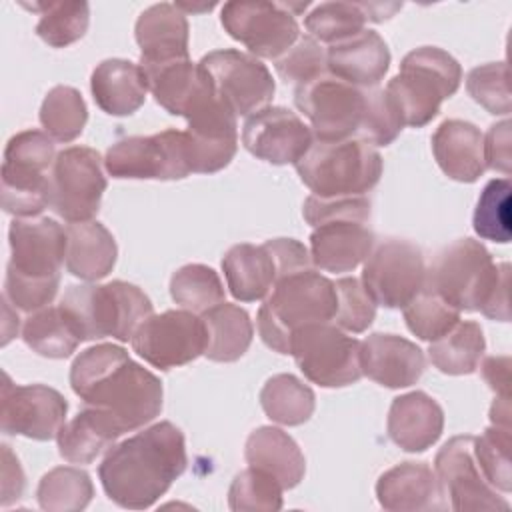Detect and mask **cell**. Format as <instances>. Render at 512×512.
<instances>
[{
    "label": "cell",
    "mask_w": 512,
    "mask_h": 512,
    "mask_svg": "<svg viewBox=\"0 0 512 512\" xmlns=\"http://www.w3.org/2000/svg\"><path fill=\"white\" fill-rule=\"evenodd\" d=\"M70 386L84 406L104 410L120 430L132 432L162 410V382L112 342L80 352L70 366Z\"/></svg>",
    "instance_id": "obj_1"
},
{
    "label": "cell",
    "mask_w": 512,
    "mask_h": 512,
    "mask_svg": "<svg viewBox=\"0 0 512 512\" xmlns=\"http://www.w3.org/2000/svg\"><path fill=\"white\" fill-rule=\"evenodd\" d=\"M140 46V66L144 70L188 60V20L186 14L170 2L146 8L134 26Z\"/></svg>",
    "instance_id": "obj_21"
},
{
    "label": "cell",
    "mask_w": 512,
    "mask_h": 512,
    "mask_svg": "<svg viewBox=\"0 0 512 512\" xmlns=\"http://www.w3.org/2000/svg\"><path fill=\"white\" fill-rule=\"evenodd\" d=\"M310 126L284 106H266L246 118L242 126L244 148L276 166L296 164L312 146Z\"/></svg>",
    "instance_id": "obj_20"
},
{
    "label": "cell",
    "mask_w": 512,
    "mask_h": 512,
    "mask_svg": "<svg viewBox=\"0 0 512 512\" xmlns=\"http://www.w3.org/2000/svg\"><path fill=\"white\" fill-rule=\"evenodd\" d=\"M260 406L272 422L282 426H300L314 414L316 396L300 378L292 374H276L262 386Z\"/></svg>",
    "instance_id": "obj_36"
},
{
    "label": "cell",
    "mask_w": 512,
    "mask_h": 512,
    "mask_svg": "<svg viewBox=\"0 0 512 512\" xmlns=\"http://www.w3.org/2000/svg\"><path fill=\"white\" fill-rule=\"evenodd\" d=\"M132 350L160 370L190 364L206 350V330L198 314L190 310H166L150 314L130 338Z\"/></svg>",
    "instance_id": "obj_17"
},
{
    "label": "cell",
    "mask_w": 512,
    "mask_h": 512,
    "mask_svg": "<svg viewBox=\"0 0 512 512\" xmlns=\"http://www.w3.org/2000/svg\"><path fill=\"white\" fill-rule=\"evenodd\" d=\"M374 232L368 222L334 218L314 226L310 234V258L324 272H352L374 248Z\"/></svg>",
    "instance_id": "obj_23"
},
{
    "label": "cell",
    "mask_w": 512,
    "mask_h": 512,
    "mask_svg": "<svg viewBox=\"0 0 512 512\" xmlns=\"http://www.w3.org/2000/svg\"><path fill=\"white\" fill-rule=\"evenodd\" d=\"M124 432L112 416L94 406H84L70 422H64L56 442L60 456L70 464H90L110 450Z\"/></svg>",
    "instance_id": "obj_33"
},
{
    "label": "cell",
    "mask_w": 512,
    "mask_h": 512,
    "mask_svg": "<svg viewBox=\"0 0 512 512\" xmlns=\"http://www.w3.org/2000/svg\"><path fill=\"white\" fill-rule=\"evenodd\" d=\"M372 204L368 196H346V198H318L310 194L304 200V220L314 228L326 220L334 218H354L368 222Z\"/></svg>",
    "instance_id": "obj_51"
},
{
    "label": "cell",
    "mask_w": 512,
    "mask_h": 512,
    "mask_svg": "<svg viewBox=\"0 0 512 512\" xmlns=\"http://www.w3.org/2000/svg\"><path fill=\"white\" fill-rule=\"evenodd\" d=\"M54 140L44 130H22L4 148L2 208L16 218H34L48 208Z\"/></svg>",
    "instance_id": "obj_9"
},
{
    "label": "cell",
    "mask_w": 512,
    "mask_h": 512,
    "mask_svg": "<svg viewBox=\"0 0 512 512\" xmlns=\"http://www.w3.org/2000/svg\"><path fill=\"white\" fill-rule=\"evenodd\" d=\"M510 180H490L478 196L472 226L482 240L506 244L510 240Z\"/></svg>",
    "instance_id": "obj_45"
},
{
    "label": "cell",
    "mask_w": 512,
    "mask_h": 512,
    "mask_svg": "<svg viewBox=\"0 0 512 512\" xmlns=\"http://www.w3.org/2000/svg\"><path fill=\"white\" fill-rule=\"evenodd\" d=\"M360 368L362 376L380 386L408 388L424 374L426 358L414 342L376 332L360 342Z\"/></svg>",
    "instance_id": "obj_22"
},
{
    "label": "cell",
    "mask_w": 512,
    "mask_h": 512,
    "mask_svg": "<svg viewBox=\"0 0 512 512\" xmlns=\"http://www.w3.org/2000/svg\"><path fill=\"white\" fill-rule=\"evenodd\" d=\"M336 288V314L334 324L346 332L360 334L368 330L376 316V304L362 286V280L348 276L334 282Z\"/></svg>",
    "instance_id": "obj_50"
},
{
    "label": "cell",
    "mask_w": 512,
    "mask_h": 512,
    "mask_svg": "<svg viewBox=\"0 0 512 512\" xmlns=\"http://www.w3.org/2000/svg\"><path fill=\"white\" fill-rule=\"evenodd\" d=\"M10 260L6 266L4 298L22 312L52 304L66 262V228L54 218H14L8 228Z\"/></svg>",
    "instance_id": "obj_3"
},
{
    "label": "cell",
    "mask_w": 512,
    "mask_h": 512,
    "mask_svg": "<svg viewBox=\"0 0 512 512\" xmlns=\"http://www.w3.org/2000/svg\"><path fill=\"white\" fill-rule=\"evenodd\" d=\"M216 96L234 112V116H252L270 106L276 84L270 70L256 56L224 48L204 54L198 62Z\"/></svg>",
    "instance_id": "obj_15"
},
{
    "label": "cell",
    "mask_w": 512,
    "mask_h": 512,
    "mask_svg": "<svg viewBox=\"0 0 512 512\" xmlns=\"http://www.w3.org/2000/svg\"><path fill=\"white\" fill-rule=\"evenodd\" d=\"M486 352L484 332L474 320H460L450 332L430 342L428 358L442 372L450 376L472 374Z\"/></svg>",
    "instance_id": "obj_35"
},
{
    "label": "cell",
    "mask_w": 512,
    "mask_h": 512,
    "mask_svg": "<svg viewBox=\"0 0 512 512\" xmlns=\"http://www.w3.org/2000/svg\"><path fill=\"white\" fill-rule=\"evenodd\" d=\"M432 154L440 170L456 182H476L486 170L484 134L466 120H444L432 134Z\"/></svg>",
    "instance_id": "obj_26"
},
{
    "label": "cell",
    "mask_w": 512,
    "mask_h": 512,
    "mask_svg": "<svg viewBox=\"0 0 512 512\" xmlns=\"http://www.w3.org/2000/svg\"><path fill=\"white\" fill-rule=\"evenodd\" d=\"M294 104L308 118L314 140H350L360 134L368 106V88L352 86L326 72L294 88Z\"/></svg>",
    "instance_id": "obj_12"
},
{
    "label": "cell",
    "mask_w": 512,
    "mask_h": 512,
    "mask_svg": "<svg viewBox=\"0 0 512 512\" xmlns=\"http://www.w3.org/2000/svg\"><path fill=\"white\" fill-rule=\"evenodd\" d=\"M58 306L82 342L100 338L128 342L154 310L150 298L124 280L68 286Z\"/></svg>",
    "instance_id": "obj_6"
},
{
    "label": "cell",
    "mask_w": 512,
    "mask_h": 512,
    "mask_svg": "<svg viewBox=\"0 0 512 512\" xmlns=\"http://www.w3.org/2000/svg\"><path fill=\"white\" fill-rule=\"evenodd\" d=\"M480 362L482 378L496 396H510V356H486Z\"/></svg>",
    "instance_id": "obj_54"
},
{
    "label": "cell",
    "mask_w": 512,
    "mask_h": 512,
    "mask_svg": "<svg viewBox=\"0 0 512 512\" xmlns=\"http://www.w3.org/2000/svg\"><path fill=\"white\" fill-rule=\"evenodd\" d=\"M144 76L148 82V92H152L156 104H160L172 116L186 118L192 108L214 92L202 68L190 58L148 68L144 70Z\"/></svg>",
    "instance_id": "obj_30"
},
{
    "label": "cell",
    "mask_w": 512,
    "mask_h": 512,
    "mask_svg": "<svg viewBox=\"0 0 512 512\" xmlns=\"http://www.w3.org/2000/svg\"><path fill=\"white\" fill-rule=\"evenodd\" d=\"M186 464L184 434L164 420L114 444L98 466V478L114 504L144 510L168 492Z\"/></svg>",
    "instance_id": "obj_2"
},
{
    "label": "cell",
    "mask_w": 512,
    "mask_h": 512,
    "mask_svg": "<svg viewBox=\"0 0 512 512\" xmlns=\"http://www.w3.org/2000/svg\"><path fill=\"white\" fill-rule=\"evenodd\" d=\"M24 486H26V480H24V472H22L18 458L12 454L8 444H2V498H0V504L10 506L12 502L20 500Z\"/></svg>",
    "instance_id": "obj_53"
},
{
    "label": "cell",
    "mask_w": 512,
    "mask_h": 512,
    "mask_svg": "<svg viewBox=\"0 0 512 512\" xmlns=\"http://www.w3.org/2000/svg\"><path fill=\"white\" fill-rule=\"evenodd\" d=\"M206 330L204 356L212 362H236L252 344L254 326L248 312L236 304L220 302L202 316Z\"/></svg>",
    "instance_id": "obj_34"
},
{
    "label": "cell",
    "mask_w": 512,
    "mask_h": 512,
    "mask_svg": "<svg viewBox=\"0 0 512 512\" xmlns=\"http://www.w3.org/2000/svg\"><path fill=\"white\" fill-rule=\"evenodd\" d=\"M510 448H512L510 428L492 424L480 436H474V458L484 478L500 492H510L512 488Z\"/></svg>",
    "instance_id": "obj_46"
},
{
    "label": "cell",
    "mask_w": 512,
    "mask_h": 512,
    "mask_svg": "<svg viewBox=\"0 0 512 512\" xmlns=\"http://www.w3.org/2000/svg\"><path fill=\"white\" fill-rule=\"evenodd\" d=\"M170 296L180 308L202 316L224 302V286L210 266L184 264L170 278Z\"/></svg>",
    "instance_id": "obj_41"
},
{
    "label": "cell",
    "mask_w": 512,
    "mask_h": 512,
    "mask_svg": "<svg viewBox=\"0 0 512 512\" xmlns=\"http://www.w3.org/2000/svg\"><path fill=\"white\" fill-rule=\"evenodd\" d=\"M336 314L334 282L314 268L298 270L276 280L264 298L256 324L262 342L274 352L288 354L292 334L308 324L332 322Z\"/></svg>",
    "instance_id": "obj_5"
},
{
    "label": "cell",
    "mask_w": 512,
    "mask_h": 512,
    "mask_svg": "<svg viewBox=\"0 0 512 512\" xmlns=\"http://www.w3.org/2000/svg\"><path fill=\"white\" fill-rule=\"evenodd\" d=\"M510 396H496L492 408H490V422L494 426L510 428Z\"/></svg>",
    "instance_id": "obj_55"
},
{
    "label": "cell",
    "mask_w": 512,
    "mask_h": 512,
    "mask_svg": "<svg viewBox=\"0 0 512 512\" xmlns=\"http://www.w3.org/2000/svg\"><path fill=\"white\" fill-rule=\"evenodd\" d=\"M90 90L102 112L110 116H130L144 104L148 82L140 64L108 58L92 70Z\"/></svg>",
    "instance_id": "obj_28"
},
{
    "label": "cell",
    "mask_w": 512,
    "mask_h": 512,
    "mask_svg": "<svg viewBox=\"0 0 512 512\" xmlns=\"http://www.w3.org/2000/svg\"><path fill=\"white\" fill-rule=\"evenodd\" d=\"M278 76L294 88L326 74V46L312 36H300L280 58L274 60Z\"/></svg>",
    "instance_id": "obj_47"
},
{
    "label": "cell",
    "mask_w": 512,
    "mask_h": 512,
    "mask_svg": "<svg viewBox=\"0 0 512 512\" xmlns=\"http://www.w3.org/2000/svg\"><path fill=\"white\" fill-rule=\"evenodd\" d=\"M40 124L54 142L76 140L88 120V108L82 94L72 86H54L42 100Z\"/></svg>",
    "instance_id": "obj_39"
},
{
    "label": "cell",
    "mask_w": 512,
    "mask_h": 512,
    "mask_svg": "<svg viewBox=\"0 0 512 512\" xmlns=\"http://www.w3.org/2000/svg\"><path fill=\"white\" fill-rule=\"evenodd\" d=\"M66 270L86 282L106 278L118 256V246L112 232L96 222H76L66 226Z\"/></svg>",
    "instance_id": "obj_31"
},
{
    "label": "cell",
    "mask_w": 512,
    "mask_h": 512,
    "mask_svg": "<svg viewBox=\"0 0 512 512\" xmlns=\"http://www.w3.org/2000/svg\"><path fill=\"white\" fill-rule=\"evenodd\" d=\"M386 430L404 452H424L442 436L444 412L432 396L414 390L392 400Z\"/></svg>",
    "instance_id": "obj_25"
},
{
    "label": "cell",
    "mask_w": 512,
    "mask_h": 512,
    "mask_svg": "<svg viewBox=\"0 0 512 512\" xmlns=\"http://www.w3.org/2000/svg\"><path fill=\"white\" fill-rule=\"evenodd\" d=\"M306 8V2L236 0L222 6L220 22L230 38L244 44L252 56L276 60L300 38L296 14Z\"/></svg>",
    "instance_id": "obj_11"
},
{
    "label": "cell",
    "mask_w": 512,
    "mask_h": 512,
    "mask_svg": "<svg viewBox=\"0 0 512 512\" xmlns=\"http://www.w3.org/2000/svg\"><path fill=\"white\" fill-rule=\"evenodd\" d=\"M366 22L368 18L362 2H322L304 18L308 36L328 46L362 32Z\"/></svg>",
    "instance_id": "obj_42"
},
{
    "label": "cell",
    "mask_w": 512,
    "mask_h": 512,
    "mask_svg": "<svg viewBox=\"0 0 512 512\" xmlns=\"http://www.w3.org/2000/svg\"><path fill=\"white\" fill-rule=\"evenodd\" d=\"M510 266L496 264L474 238H460L438 252L426 268V288L434 290L458 312H482L500 322L510 320Z\"/></svg>",
    "instance_id": "obj_4"
},
{
    "label": "cell",
    "mask_w": 512,
    "mask_h": 512,
    "mask_svg": "<svg viewBox=\"0 0 512 512\" xmlns=\"http://www.w3.org/2000/svg\"><path fill=\"white\" fill-rule=\"evenodd\" d=\"M288 354L294 356L302 374L322 388H342L362 378L360 340L334 322L298 328Z\"/></svg>",
    "instance_id": "obj_10"
},
{
    "label": "cell",
    "mask_w": 512,
    "mask_h": 512,
    "mask_svg": "<svg viewBox=\"0 0 512 512\" xmlns=\"http://www.w3.org/2000/svg\"><path fill=\"white\" fill-rule=\"evenodd\" d=\"M408 330L426 342H434L460 322V312L430 288H422L404 308Z\"/></svg>",
    "instance_id": "obj_43"
},
{
    "label": "cell",
    "mask_w": 512,
    "mask_h": 512,
    "mask_svg": "<svg viewBox=\"0 0 512 512\" xmlns=\"http://www.w3.org/2000/svg\"><path fill=\"white\" fill-rule=\"evenodd\" d=\"M22 340L44 358H68L82 342L60 306L40 308L24 320Z\"/></svg>",
    "instance_id": "obj_37"
},
{
    "label": "cell",
    "mask_w": 512,
    "mask_h": 512,
    "mask_svg": "<svg viewBox=\"0 0 512 512\" xmlns=\"http://www.w3.org/2000/svg\"><path fill=\"white\" fill-rule=\"evenodd\" d=\"M402 128V116L392 98L388 96V92L378 86L368 88V106L358 140L368 142L374 148L388 146L398 138Z\"/></svg>",
    "instance_id": "obj_49"
},
{
    "label": "cell",
    "mask_w": 512,
    "mask_h": 512,
    "mask_svg": "<svg viewBox=\"0 0 512 512\" xmlns=\"http://www.w3.org/2000/svg\"><path fill=\"white\" fill-rule=\"evenodd\" d=\"M244 458L248 466L274 476L284 490L298 486L306 472V460L300 446L276 426L256 428L246 440Z\"/></svg>",
    "instance_id": "obj_32"
},
{
    "label": "cell",
    "mask_w": 512,
    "mask_h": 512,
    "mask_svg": "<svg viewBox=\"0 0 512 512\" xmlns=\"http://www.w3.org/2000/svg\"><path fill=\"white\" fill-rule=\"evenodd\" d=\"M100 152L88 146H70L56 154L50 170L48 208L68 224L92 220L108 186Z\"/></svg>",
    "instance_id": "obj_13"
},
{
    "label": "cell",
    "mask_w": 512,
    "mask_h": 512,
    "mask_svg": "<svg viewBox=\"0 0 512 512\" xmlns=\"http://www.w3.org/2000/svg\"><path fill=\"white\" fill-rule=\"evenodd\" d=\"M40 12L36 34L52 48H66L80 40L90 24L88 2H40L32 4Z\"/></svg>",
    "instance_id": "obj_40"
},
{
    "label": "cell",
    "mask_w": 512,
    "mask_h": 512,
    "mask_svg": "<svg viewBox=\"0 0 512 512\" xmlns=\"http://www.w3.org/2000/svg\"><path fill=\"white\" fill-rule=\"evenodd\" d=\"M362 286L376 306L404 308L426 284L422 250L400 238H388L364 260Z\"/></svg>",
    "instance_id": "obj_16"
},
{
    "label": "cell",
    "mask_w": 512,
    "mask_h": 512,
    "mask_svg": "<svg viewBox=\"0 0 512 512\" xmlns=\"http://www.w3.org/2000/svg\"><path fill=\"white\" fill-rule=\"evenodd\" d=\"M328 74L358 88H374L390 68V50L374 30H362L326 46Z\"/></svg>",
    "instance_id": "obj_24"
},
{
    "label": "cell",
    "mask_w": 512,
    "mask_h": 512,
    "mask_svg": "<svg viewBox=\"0 0 512 512\" xmlns=\"http://www.w3.org/2000/svg\"><path fill=\"white\" fill-rule=\"evenodd\" d=\"M112 178L180 180L192 174L184 130L168 128L152 136H126L116 140L104 156Z\"/></svg>",
    "instance_id": "obj_14"
},
{
    "label": "cell",
    "mask_w": 512,
    "mask_h": 512,
    "mask_svg": "<svg viewBox=\"0 0 512 512\" xmlns=\"http://www.w3.org/2000/svg\"><path fill=\"white\" fill-rule=\"evenodd\" d=\"M294 166L300 180L318 198L366 196L382 176L380 152L358 138L314 140Z\"/></svg>",
    "instance_id": "obj_8"
},
{
    "label": "cell",
    "mask_w": 512,
    "mask_h": 512,
    "mask_svg": "<svg viewBox=\"0 0 512 512\" xmlns=\"http://www.w3.org/2000/svg\"><path fill=\"white\" fill-rule=\"evenodd\" d=\"M484 162H486V168L502 172L504 178H508L510 164H512L510 120H502L490 126L488 134L484 136Z\"/></svg>",
    "instance_id": "obj_52"
},
{
    "label": "cell",
    "mask_w": 512,
    "mask_h": 512,
    "mask_svg": "<svg viewBox=\"0 0 512 512\" xmlns=\"http://www.w3.org/2000/svg\"><path fill=\"white\" fill-rule=\"evenodd\" d=\"M460 82L462 68L454 56L436 46H420L402 58L400 72L384 90L404 126L422 128L438 116L442 102L456 94Z\"/></svg>",
    "instance_id": "obj_7"
},
{
    "label": "cell",
    "mask_w": 512,
    "mask_h": 512,
    "mask_svg": "<svg viewBox=\"0 0 512 512\" xmlns=\"http://www.w3.org/2000/svg\"><path fill=\"white\" fill-rule=\"evenodd\" d=\"M66 398L46 384H12L4 372L0 396V426L4 434H18L32 440H52L66 422Z\"/></svg>",
    "instance_id": "obj_19"
},
{
    "label": "cell",
    "mask_w": 512,
    "mask_h": 512,
    "mask_svg": "<svg viewBox=\"0 0 512 512\" xmlns=\"http://www.w3.org/2000/svg\"><path fill=\"white\" fill-rule=\"evenodd\" d=\"M376 498L390 512H420L442 508L436 472L426 462H400L380 474Z\"/></svg>",
    "instance_id": "obj_27"
},
{
    "label": "cell",
    "mask_w": 512,
    "mask_h": 512,
    "mask_svg": "<svg viewBox=\"0 0 512 512\" xmlns=\"http://www.w3.org/2000/svg\"><path fill=\"white\" fill-rule=\"evenodd\" d=\"M466 90L476 104L494 116L510 114V88L506 62H488L470 70Z\"/></svg>",
    "instance_id": "obj_48"
},
{
    "label": "cell",
    "mask_w": 512,
    "mask_h": 512,
    "mask_svg": "<svg viewBox=\"0 0 512 512\" xmlns=\"http://www.w3.org/2000/svg\"><path fill=\"white\" fill-rule=\"evenodd\" d=\"M94 496V486L88 472L74 466H58L42 476L36 488V498L42 510L48 512H80Z\"/></svg>",
    "instance_id": "obj_38"
},
{
    "label": "cell",
    "mask_w": 512,
    "mask_h": 512,
    "mask_svg": "<svg viewBox=\"0 0 512 512\" xmlns=\"http://www.w3.org/2000/svg\"><path fill=\"white\" fill-rule=\"evenodd\" d=\"M434 472L442 496L450 498V508L456 512L510 508V504L484 478L474 458V436L470 434L454 436L438 450Z\"/></svg>",
    "instance_id": "obj_18"
},
{
    "label": "cell",
    "mask_w": 512,
    "mask_h": 512,
    "mask_svg": "<svg viewBox=\"0 0 512 512\" xmlns=\"http://www.w3.org/2000/svg\"><path fill=\"white\" fill-rule=\"evenodd\" d=\"M280 482L264 470L248 466L228 488V506L234 512H276L282 508Z\"/></svg>",
    "instance_id": "obj_44"
},
{
    "label": "cell",
    "mask_w": 512,
    "mask_h": 512,
    "mask_svg": "<svg viewBox=\"0 0 512 512\" xmlns=\"http://www.w3.org/2000/svg\"><path fill=\"white\" fill-rule=\"evenodd\" d=\"M230 294L240 302L264 300L280 278L278 264L268 244H234L222 258Z\"/></svg>",
    "instance_id": "obj_29"
}]
</instances>
